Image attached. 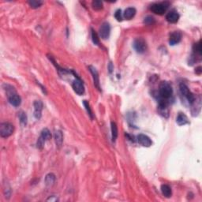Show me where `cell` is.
Instances as JSON below:
<instances>
[{"label": "cell", "instance_id": "cell-1", "mask_svg": "<svg viewBox=\"0 0 202 202\" xmlns=\"http://www.w3.org/2000/svg\"><path fill=\"white\" fill-rule=\"evenodd\" d=\"M159 94L161 99L167 100L169 98H171L173 94V88L171 84L166 81H161L159 87Z\"/></svg>", "mask_w": 202, "mask_h": 202}, {"label": "cell", "instance_id": "cell-2", "mask_svg": "<svg viewBox=\"0 0 202 202\" xmlns=\"http://www.w3.org/2000/svg\"><path fill=\"white\" fill-rule=\"evenodd\" d=\"M14 127L10 122H2L0 126V135L2 138H9L13 134Z\"/></svg>", "mask_w": 202, "mask_h": 202}, {"label": "cell", "instance_id": "cell-3", "mask_svg": "<svg viewBox=\"0 0 202 202\" xmlns=\"http://www.w3.org/2000/svg\"><path fill=\"white\" fill-rule=\"evenodd\" d=\"M169 6V3L167 2H160V3H154L150 6V10L156 14L163 15L166 13L167 8Z\"/></svg>", "mask_w": 202, "mask_h": 202}, {"label": "cell", "instance_id": "cell-4", "mask_svg": "<svg viewBox=\"0 0 202 202\" xmlns=\"http://www.w3.org/2000/svg\"><path fill=\"white\" fill-rule=\"evenodd\" d=\"M179 88H180V92L182 96L186 98V99H187L188 102H189L190 104H193L195 102V96L194 95L189 91L187 85H186V84L182 83V84H180V87H179Z\"/></svg>", "mask_w": 202, "mask_h": 202}, {"label": "cell", "instance_id": "cell-5", "mask_svg": "<svg viewBox=\"0 0 202 202\" xmlns=\"http://www.w3.org/2000/svg\"><path fill=\"white\" fill-rule=\"evenodd\" d=\"M134 48L138 53L142 54L147 50V43L143 38H137L134 42Z\"/></svg>", "mask_w": 202, "mask_h": 202}, {"label": "cell", "instance_id": "cell-6", "mask_svg": "<svg viewBox=\"0 0 202 202\" xmlns=\"http://www.w3.org/2000/svg\"><path fill=\"white\" fill-rule=\"evenodd\" d=\"M72 87L74 88V92L77 94V95H83L85 93V87H84V84H83L82 81L80 79L79 77H77L75 80L74 81L73 84H72Z\"/></svg>", "mask_w": 202, "mask_h": 202}, {"label": "cell", "instance_id": "cell-7", "mask_svg": "<svg viewBox=\"0 0 202 202\" xmlns=\"http://www.w3.org/2000/svg\"><path fill=\"white\" fill-rule=\"evenodd\" d=\"M99 37L103 40L108 39L111 33V26L108 22H103L99 28Z\"/></svg>", "mask_w": 202, "mask_h": 202}, {"label": "cell", "instance_id": "cell-8", "mask_svg": "<svg viewBox=\"0 0 202 202\" xmlns=\"http://www.w3.org/2000/svg\"><path fill=\"white\" fill-rule=\"evenodd\" d=\"M88 70L90 71V73L92 75V78H93L94 85L96 87L99 91H101L100 89V83H99V73L96 70V69L92 66H88Z\"/></svg>", "mask_w": 202, "mask_h": 202}, {"label": "cell", "instance_id": "cell-9", "mask_svg": "<svg viewBox=\"0 0 202 202\" xmlns=\"http://www.w3.org/2000/svg\"><path fill=\"white\" fill-rule=\"evenodd\" d=\"M138 141L139 144H141L144 147H150L151 145H153L152 140L145 134H139L138 136Z\"/></svg>", "mask_w": 202, "mask_h": 202}, {"label": "cell", "instance_id": "cell-10", "mask_svg": "<svg viewBox=\"0 0 202 202\" xmlns=\"http://www.w3.org/2000/svg\"><path fill=\"white\" fill-rule=\"evenodd\" d=\"M34 106V116L37 119H40L42 115L43 103L41 100H36L33 103Z\"/></svg>", "mask_w": 202, "mask_h": 202}, {"label": "cell", "instance_id": "cell-11", "mask_svg": "<svg viewBox=\"0 0 202 202\" xmlns=\"http://www.w3.org/2000/svg\"><path fill=\"white\" fill-rule=\"evenodd\" d=\"M179 14H178V11L175 10H172L169 11L167 13V16H166V19L168 22L170 23H177L178 21V19H179Z\"/></svg>", "mask_w": 202, "mask_h": 202}, {"label": "cell", "instance_id": "cell-12", "mask_svg": "<svg viewBox=\"0 0 202 202\" xmlns=\"http://www.w3.org/2000/svg\"><path fill=\"white\" fill-rule=\"evenodd\" d=\"M181 40H182V33L179 31L173 32L170 35L169 44L171 45H175L180 42Z\"/></svg>", "mask_w": 202, "mask_h": 202}, {"label": "cell", "instance_id": "cell-13", "mask_svg": "<svg viewBox=\"0 0 202 202\" xmlns=\"http://www.w3.org/2000/svg\"><path fill=\"white\" fill-rule=\"evenodd\" d=\"M8 100H9L10 103L11 105H13L14 107L20 106L21 103V99L17 93H14L12 95L8 96Z\"/></svg>", "mask_w": 202, "mask_h": 202}, {"label": "cell", "instance_id": "cell-14", "mask_svg": "<svg viewBox=\"0 0 202 202\" xmlns=\"http://www.w3.org/2000/svg\"><path fill=\"white\" fill-rule=\"evenodd\" d=\"M55 144H56V146H57L59 149H60V148L62 147V145H63V135L62 131L61 130L55 131Z\"/></svg>", "mask_w": 202, "mask_h": 202}, {"label": "cell", "instance_id": "cell-15", "mask_svg": "<svg viewBox=\"0 0 202 202\" xmlns=\"http://www.w3.org/2000/svg\"><path fill=\"white\" fill-rule=\"evenodd\" d=\"M136 9L134 7H129L124 11V14H123V17L124 18H126V20H130L135 16L136 14Z\"/></svg>", "mask_w": 202, "mask_h": 202}, {"label": "cell", "instance_id": "cell-16", "mask_svg": "<svg viewBox=\"0 0 202 202\" xmlns=\"http://www.w3.org/2000/svg\"><path fill=\"white\" fill-rule=\"evenodd\" d=\"M176 122L179 126L186 125L187 123H189V120H188L187 116L183 113H179L178 115L177 116Z\"/></svg>", "mask_w": 202, "mask_h": 202}, {"label": "cell", "instance_id": "cell-17", "mask_svg": "<svg viewBox=\"0 0 202 202\" xmlns=\"http://www.w3.org/2000/svg\"><path fill=\"white\" fill-rule=\"evenodd\" d=\"M161 192L165 197H171L172 195V191H171V188L167 184H163L161 186Z\"/></svg>", "mask_w": 202, "mask_h": 202}, {"label": "cell", "instance_id": "cell-18", "mask_svg": "<svg viewBox=\"0 0 202 202\" xmlns=\"http://www.w3.org/2000/svg\"><path fill=\"white\" fill-rule=\"evenodd\" d=\"M55 175L53 173H49L45 177V184L47 186H51L55 183Z\"/></svg>", "mask_w": 202, "mask_h": 202}, {"label": "cell", "instance_id": "cell-19", "mask_svg": "<svg viewBox=\"0 0 202 202\" xmlns=\"http://www.w3.org/2000/svg\"><path fill=\"white\" fill-rule=\"evenodd\" d=\"M111 126L112 141L115 142L118 138V126L115 122H111Z\"/></svg>", "mask_w": 202, "mask_h": 202}, {"label": "cell", "instance_id": "cell-20", "mask_svg": "<svg viewBox=\"0 0 202 202\" xmlns=\"http://www.w3.org/2000/svg\"><path fill=\"white\" fill-rule=\"evenodd\" d=\"M41 138H43L45 141H48L52 138V134H51V132L49 131V130L48 129H44L41 132Z\"/></svg>", "mask_w": 202, "mask_h": 202}, {"label": "cell", "instance_id": "cell-21", "mask_svg": "<svg viewBox=\"0 0 202 202\" xmlns=\"http://www.w3.org/2000/svg\"><path fill=\"white\" fill-rule=\"evenodd\" d=\"M92 6L96 10H100L103 9V2L99 0H95L92 2Z\"/></svg>", "mask_w": 202, "mask_h": 202}, {"label": "cell", "instance_id": "cell-22", "mask_svg": "<svg viewBox=\"0 0 202 202\" xmlns=\"http://www.w3.org/2000/svg\"><path fill=\"white\" fill-rule=\"evenodd\" d=\"M29 4L33 9H36V8L40 7L41 5L43 4L42 1H37V0H32V1H29Z\"/></svg>", "mask_w": 202, "mask_h": 202}, {"label": "cell", "instance_id": "cell-23", "mask_svg": "<svg viewBox=\"0 0 202 202\" xmlns=\"http://www.w3.org/2000/svg\"><path fill=\"white\" fill-rule=\"evenodd\" d=\"M193 52L195 54H197L198 55H201V41H199L197 44H195L193 46Z\"/></svg>", "mask_w": 202, "mask_h": 202}, {"label": "cell", "instance_id": "cell-24", "mask_svg": "<svg viewBox=\"0 0 202 202\" xmlns=\"http://www.w3.org/2000/svg\"><path fill=\"white\" fill-rule=\"evenodd\" d=\"M19 118H20V122L23 126H26L27 124V115H25V113L23 111H21L18 115Z\"/></svg>", "mask_w": 202, "mask_h": 202}, {"label": "cell", "instance_id": "cell-25", "mask_svg": "<svg viewBox=\"0 0 202 202\" xmlns=\"http://www.w3.org/2000/svg\"><path fill=\"white\" fill-rule=\"evenodd\" d=\"M83 104H84V106H85L87 112H88V115L90 116V118L92 119V118H93V115H92V110H91L90 105H89L88 102L87 100H84V102H83Z\"/></svg>", "mask_w": 202, "mask_h": 202}, {"label": "cell", "instance_id": "cell-26", "mask_svg": "<svg viewBox=\"0 0 202 202\" xmlns=\"http://www.w3.org/2000/svg\"><path fill=\"white\" fill-rule=\"evenodd\" d=\"M155 22H156L155 18L152 16L146 17L145 20H144V23H145V25H152L155 24Z\"/></svg>", "mask_w": 202, "mask_h": 202}, {"label": "cell", "instance_id": "cell-27", "mask_svg": "<svg viewBox=\"0 0 202 202\" xmlns=\"http://www.w3.org/2000/svg\"><path fill=\"white\" fill-rule=\"evenodd\" d=\"M92 42L96 44V45H99V37H98L97 33H96V31H94V29H92Z\"/></svg>", "mask_w": 202, "mask_h": 202}, {"label": "cell", "instance_id": "cell-28", "mask_svg": "<svg viewBox=\"0 0 202 202\" xmlns=\"http://www.w3.org/2000/svg\"><path fill=\"white\" fill-rule=\"evenodd\" d=\"M45 142H46L45 140H44L41 137H40L38 141H37V148L40 149H42L43 147H44V144H45Z\"/></svg>", "mask_w": 202, "mask_h": 202}, {"label": "cell", "instance_id": "cell-29", "mask_svg": "<svg viewBox=\"0 0 202 202\" xmlns=\"http://www.w3.org/2000/svg\"><path fill=\"white\" fill-rule=\"evenodd\" d=\"M115 17L117 19L118 21H122V10H118L115 13Z\"/></svg>", "mask_w": 202, "mask_h": 202}, {"label": "cell", "instance_id": "cell-30", "mask_svg": "<svg viewBox=\"0 0 202 202\" xmlns=\"http://www.w3.org/2000/svg\"><path fill=\"white\" fill-rule=\"evenodd\" d=\"M201 67H200V66H198V67H197V68H196V70H195V72H196V74H199V75H200V74H201Z\"/></svg>", "mask_w": 202, "mask_h": 202}, {"label": "cell", "instance_id": "cell-31", "mask_svg": "<svg viewBox=\"0 0 202 202\" xmlns=\"http://www.w3.org/2000/svg\"><path fill=\"white\" fill-rule=\"evenodd\" d=\"M47 200H48H48H51V201H56V200H58V199L56 198L55 196H52V197H50Z\"/></svg>", "mask_w": 202, "mask_h": 202}, {"label": "cell", "instance_id": "cell-32", "mask_svg": "<svg viewBox=\"0 0 202 202\" xmlns=\"http://www.w3.org/2000/svg\"><path fill=\"white\" fill-rule=\"evenodd\" d=\"M108 70L110 73H111L112 70H113V65H112V63H110L108 65Z\"/></svg>", "mask_w": 202, "mask_h": 202}]
</instances>
